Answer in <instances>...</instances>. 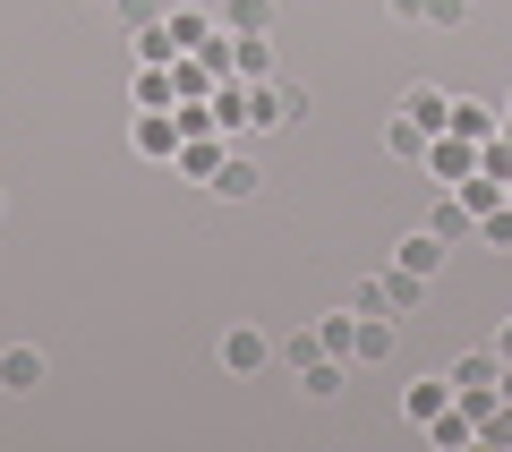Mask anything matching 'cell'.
<instances>
[{
	"mask_svg": "<svg viewBox=\"0 0 512 452\" xmlns=\"http://www.w3.org/2000/svg\"><path fill=\"white\" fill-rule=\"evenodd\" d=\"M265 359H274V342H265L256 325H231V333H222V367H231V376H256Z\"/></svg>",
	"mask_w": 512,
	"mask_h": 452,
	"instance_id": "9",
	"label": "cell"
},
{
	"mask_svg": "<svg viewBox=\"0 0 512 452\" xmlns=\"http://www.w3.org/2000/svg\"><path fill=\"white\" fill-rule=\"evenodd\" d=\"M214 26H222V18H214V9H197V0H171V9H163V35L180 43V60L197 52V43L214 35Z\"/></svg>",
	"mask_w": 512,
	"mask_h": 452,
	"instance_id": "8",
	"label": "cell"
},
{
	"mask_svg": "<svg viewBox=\"0 0 512 452\" xmlns=\"http://www.w3.org/2000/svg\"><path fill=\"white\" fill-rule=\"evenodd\" d=\"M470 18V0H427V26H461Z\"/></svg>",
	"mask_w": 512,
	"mask_h": 452,
	"instance_id": "30",
	"label": "cell"
},
{
	"mask_svg": "<svg viewBox=\"0 0 512 452\" xmlns=\"http://www.w3.org/2000/svg\"><path fill=\"white\" fill-rule=\"evenodd\" d=\"M384 18L393 26H427V0H384Z\"/></svg>",
	"mask_w": 512,
	"mask_h": 452,
	"instance_id": "31",
	"label": "cell"
},
{
	"mask_svg": "<svg viewBox=\"0 0 512 452\" xmlns=\"http://www.w3.org/2000/svg\"><path fill=\"white\" fill-rule=\"evenodd\" d=\"M316 350H325V359H350V350H359V308L316 316Z\"/></svg>",
	"mask_w": 512,
	"mask_h": 452,
	"instance_id": "17",
	"label": "cell"
},
{
	"mask_svg": "<svg viewBox=\"0 0 512 452\" xmlns=\"http://www.w3.org/2000/svg\"><path fill=\"white\" fill-rule=\"evenodd\" d=\"M504 197H512V180H504Z\"/></svg>",
	"mask_w": 512,
	"mask_h": 452,
	"instance_id": "34",
	"label": "cell"
},
{
	"mask_svg": "<svg viewBox=\"0 0 512 452\" xmlns=\"http://www.w3.org/2000/svg\"><path fill=\"white\" fill-rule=\"evenodd\" d=\"M0 214H9V188H0Z\"/></svg>",
	"mask_w": 512,
	"mask_h": 452,
	"instance_id": "33",
	"label": "cell"
},
{
	"mask_svg": "<svg viewBox=\"0 0 512 452\" xmlns=\"http://www.w3.org/2000/svg\"><path fill=\"white\" fill-rule=\"evenodd\" d=\"M163 9L171 0H111V18H120L128 35H137V26H163Z\"/></svg>",
	"mask_w": 512,
	"mask_h": 452,
	"instance_id": "26",
	"label": "cell"
},
{
	"mask_svg": "<svg viewBox=\"0 0 512 452\" xmlns=\"http://www.w3.org/2000/svg\"><path fill=\"white\" fill-rule=\"evenodd\" d=\"M384 154H393V163H427V128L410 120V111H393V120H384Z\"/></svg>",
	"mask_w": 512,
	"mask_h": 452,
	"instance_id": "15",
	"label": "cell"
},
{
	"mask_svg": "<svg viewBox=\"0 0 512 452\" xmlns=\"http://www.w3.org/2000/svg\"><path fill=\"white\" fill-rule=\"evenodd\" d=\"M444 401H453V384H444V376H419V384L402 393V410H410V427H427V418H436Z\"/></svg>",
	"mask_w": 512,
	"mask_h": 452,
	"instance_id": "22",
	"label": "cell"
},
{
	"mask_svg": "<svg viewBox=\"0 0 512 452\" xmlns=\"http://www.w3.org/2000/svg\"><path fill=\"white\" fill-rule=\"evenodd\" d=\"M205 188H214V197H222V205H248V197H256V188H265V171H256V163H248V154H239V145H231V163H222V171H214V180H205Z\"/></svg>",
	"mask_w": 512,
	"mask_h": 452,
	"instance_id": "11",
	"label": "cell"
},
{
	"mask_svg": "<svg viewBox=\"0 0 512 452\" xmlns=\"http://www.w3.org/2000/svg\"><path fill=\"white\" fill-rule=\"evenodd\" d=\"M393 265H410V273H427V282H436V273H444V231H410L402 248H393Z\"/></svg>",
	"mask_w": 512,
	"mask_h": 452,
	"instance_id": "14",
	"label": "cell"
},
{
	"mask_svg": "<svg viewBox=\"0 0 512 452\" xmlns=\"http://www.w3.org/2000/svg\"><path fill=\"white\" fill-rule=\"evenodd\" d=\"M504 376V359H495V350H461L453 367H444V384H453V393H470V384H495Z\"/></svg>",
	"mask_w": 512,
	"mask_h": 452,
	"instance_id": "18",
	"label": "cell"
},
{
	"mask_svg": "<svg viewBox=\"0 0 512 452\" xmlns=\"http://www.w3.org/2000/svg\"><path fill=\"white\" fill-rule=\"evenodd\" d=\"M231 60H239L248 86H265V77H274V35H231Z\"/></svg>",
	"mask_w": 512,
	"mask_h": 452,
	"instance_id": "16",
	"label": "cell"
},
{
	"mask_svg": "<svg viewBox=\"0 0 512 452\" xmlns=\"http://www.w3.org/2000/svg\"><path fill=\"white\" fill-rule=\"evenodd\" d=\"M248 94H256L248 77H222V86H214V128H222V137H231V145L248 137Z\"/></svg>",
	"mask_w": 512,
	"mask_h": 452,
	"instance_id": "10",
	"label": "cell"
},
{
	"mask_svg": "<svg viewBox=\"0 0 512 452\" xmlns=\"http://www.w3.org/2000/svg\"><path fill=\"white\" fill-rule=\"evenodd\" d=\"M43 376H52V359H43L35 342H9V350H0V393H35Z\"/></svg>",
	"mask_w": 512,
	"mask_h": 452,
	"instance_id": "6",
	"label": "cell"
},
{
	"mask_svg": "<svg viewBox=\"0 0 512 452\" xmlns=\"http://www.w3.org/2000/svg\"><path fill=\"white\" fill-rule=\"evenodd\" d=\"M427 231H444V248H453V239H478V214L453 197V188H444V197H436V214H427Z\"/></svg>",
	"mask_w": 512,
	"mask_h": 452,
	"instance_id": "19",
	"label": "cell"
},
{
	"mask_svg": "<svg viewBox=\"0 0 512 452\" xmlns=\"http://www.w3.org/2000/svg\"><path fill=\"white\" fill-rule=\"evenodd\" d=\"M299 111H308V86H299V77H265V86L248 94V128H291Z\"/></svg>",
	"mask_w": 512,
	"mask_h": 452,
	"instance_id": "2",
	"label": "cell"
},
{
	"mask_svg": "<svg viewBox=\"0 0 512 452\" xmlns=\"http://www.w3.org/2000/svg\"><path fill=\"white\" fill-rule=\"evenodd\" d=\"M197 60H205L214 77H239V60H231V35H205V43H197Z\"/></svg>",
	"mask_w": 512,
	"mask_h": 452,
	"instance_id": "28",
	"label": "cell"
},
{
	"mask_svg": "<svg viewBox=\"0 0 512 452\" xmlns=\"http://www.w3.org/2000/svg\"><path fill=\"white\" fill-rule=\"evenodd\" d=\"M427 180H436V188H461V180H470V171H478V145L470 137H444V128H436V137H427Z\"/></svg>",
	"mask_w": 512,
	"mask_h": 452,
	"instance_id": "3",
	"label": "cell"
},
{
	"mask_svg": "<svg viewBox=\"0 0 512 452\" xmlns=\"http://www.w3.org/2000/svg\"><path fill=\"white\" fill-rule=\"evenodd\" d=\"M342 367H350V359H325V350H316V359L299 367V393H308V401H333V393H342Z\"/></svg>",
	"mask_w": 512,
	"mask_h": 452,
	"instance_id": "20",
	"label": "cell"
},
{
	"mask_svg": "<svg viewBox=\"0 0 512 452\" xmlns=\"http://www.w3.org/2000/svg\"><path fill=\"white\" fill-rule=\"evenodd\" d=\"M274 350H282V359H291V376H299V367H308V359H316V325H299V333H282V342H274Z\"/></svg>",
	"mask_w": 512,
	"mask_h": 452,
	"instance_id": "29",
	"label": "cell"
},
{
	"mask_svg": "<svg viewBox=\"0 0 512 452\" xmlns=\"http://www.w3.org/2000/svg\"><path fill=\"white\" fill-rule=\"evenodd\" d=\"M171 163H180L188 180H214V171L231 163V137H222V128H205V137H180V154H171Z\"/></svg>",
	"mask_w": 512,
	"mask_h": 452,
	"instance_id": "7",
	"label": "cell"
},
{
	"mask_svg": "<svg viewBox=\"0 0 512 452\" xmlns=\"http://www.w3.org/2000/svg\"><path fill=\"white\" fill-rule=\"evenodd\" d=\"M214 18H222V35H274L282 9H274V0H222Z\"/></svg>",
	"mask_w": 512,
	"mask_h": 452,
	"instance_id": "12",
	"label": "cell"
},
{
	"mask_svg": "<svg viewBox=\"0 0 512 452\" xmlns=\"http://www.w3.org/2000/svg\"><path fill=\"white\" fill-rule=\"evenodd\" d=\"M419 299H427V273H410V265H376L359 290H350V308H359V316H410Z\"/></svg>",
	"mask_w": 512,
	"mask_h": 452,
	"instance_id": "1",
	"label": "cell"
},
{
	"mask_svg": "<svg viewBox=\"0 0 512 452\" xmlns=\"http://www.w3.org/2000/svg\"><path fill=\"white\" fill-rule=\"evenodd\" d=\"M470 9H478V0H470Z\"/></svg>",
	"mask_w": 512,
	"mask_h": 452,
	"instance_id": "35",
	"label": "cell"
},
{
	"mask_svg": "<svg viewBox=\"0 0 512 452\" xmlns=\"http://www.w3.org/2000/svg\"><path fill=\"white\" fill-rule=\"evenodd\" d=\"M128 94H137V111H171V103H180L171 69H146V60H137V86H128Z\"/></svg>",
	"mask_w": 512,
	"mask_h": 452,
	"instance_id": "21",
	"label": "cell"
},
{
	"mask_svg": "<svg viewBox=\"0 0 512 452\" xmlns=\"http://www.w3.org/2000/svg\"><path fill=\"white\" fill-rule=\"evenodd\" d=\"M427 444H436V452H461V444H478V418L461 410V401H444V410L427 418Z\"/></svg>",
	"mask_w": 512,
	"mask_h": 452,
	"instance_id": "13",
	"label": "cell"
},
{
	"mask_svg": "<svg viewBox=\"0 0 512 452\" xmlns=\"http://www.w3.org/2000/svg\"><path fill=\"white\" fill-rule=\"evenodd\" d=\"M478 239H487V248H504V256H512V197L495 205V214H478Z\"/></svg>",
	"mask_w": 512,
	"mask_h": 452,
	"instance_id": "27",
	"label": "cell"
},
{
	"mask_svg": "<svg viewBox=\"0 0 512 452\" xmlns=\"http://www.w3.org/2000/svg\"><path fill=\"white\" fill-rule=\"evenodd\" d=\"M444 103H453V94H444V86H410V94H402V111H410V120L427 128V137H436V128H444Z\"/></svg>",
	"mask_w": 512,
	"mask_h": 452,
	"instance_id": "23",
	"label": "cell"
},
{
	"mask_svg": "<svg viewBox=\"0 0 512 452\" xmlns=\"http://www.w3.org/2000/svg\"><path fill=\"white\" fill-rule=\"evenodd\" d=\"M495 359H512V316H504V325H495Z\"/></svg>",
	"mask_w": 512,
	"mask_h": 452,
	"instance_id": "32",
	"label": "cell"
},
{
	"mask_svg": "<svg viewBox=\"0 0 512 452\" xmlns=\"http://www.w3.org/2000/svg\"><path fill=\"white\" fill-rule=\"evenodd\" d=\"M128 145H137L146 163H171V154H180V120H171V111H137V128H128Z\"/></svg>",
	"mask_w": 512,
	"mask_h": 452,
	"instance_id": "5",
	"label": "cell"
},
{
	"mask_svg": "<svg viewBox=\"0 0 512 452\" xmlns=\"http://www.w3.org/2000/svg\"><path fill=\"white\" fill-rule=\"evenodd\" d=\"M350 359H393V316H359V350H350Z\"/></svg>",
	"mask_w": 512,
	"mask_h": 452,
	"instance_id": "24",
	"label": "cell"
},
{
	"mask_svg": "<svg viewBox=\"0 0 512 452\" xmlns=\"http://www.w3.org/2000/svg\"><path fill=\"white\" fill-rule=\"evenodd\" d=\"M128 43H137V60H146V69H171V60H180V43H171L163 26H137Z\"/></svg>",
	"mask_w": 512,
	"mask_h": 452,
	"instance_id": "25",
	"label": "cell"
},
{
	"mask_svg": "<svg viewBox=\"0 0 512 452\" xmlns=\"http://www.w3.org/2000/svg\"><path fill=\"white\" fill-rule=\"evenodd\" d=\"M495 128H504V111H495V103H478V94H453V103H444V137H470V145H487Z\"/></svg>",
	"mask_w": 512,
	"mask_h": 452,
	"instance_id": "4",
	"label": "cell"
}]
</instances>
